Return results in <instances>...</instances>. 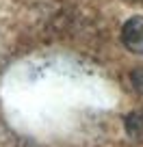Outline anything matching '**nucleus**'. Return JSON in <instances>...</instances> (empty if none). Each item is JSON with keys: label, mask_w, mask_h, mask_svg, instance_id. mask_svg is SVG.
Masks as SVG:
<instances>
[{"label": "nucleus", "mask_w": 143, "mask_h": 147, "mask_svg": "<svg viewBox=\"0 0 143 147\" xmlns=\"http://www.w3.org/2000/svg\"><path fill=\"white\" fill-rule=\"evenodd\" d=\"M126 130L134 141L143 143V113H132L126 119Z\"/></svg>", "instance_id": "f03ea898"}, {"label": "nucleus", "mask_w": 143, "mask_h": 147, "mask_svg": "<svg viewBox=\"0 0 143 147\" xmlns=\"http://www.w3.org/2000/svg\"><path fill=\"white\" fill-rule=\"evenodd\" d=\"M121 41L130 52L143 54V18H130L121 28Z\"/></svg>", "instance_id": "f257e3e1"}, {"label": "nucleus", "mask_w": 143, "mask_h": 147, "mask_svg": "<svg viewBox=\"0 0 143 147\" xmlns=\"http://www.w3.org/2000/svg\"><path fill=\"white\" fill-rule=\"evenodd\" d=\"M132 84H134V89H137L139 93H143V69L132 71Z\"/></svg>", "instance_id": "7ed1b4c3"}]
</instances>
